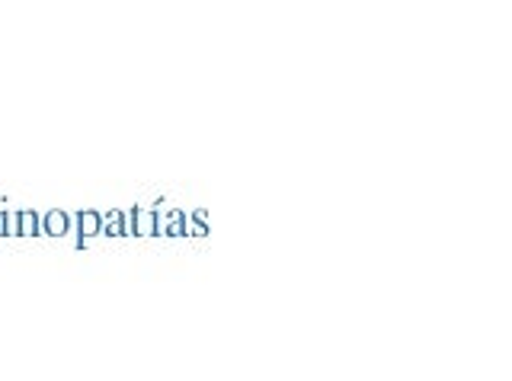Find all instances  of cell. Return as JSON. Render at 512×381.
I'll return each mask as SVG.
<instances>
[{"label": "cell", "instance_id": "obj_1", "mask_svg": "<svg viewBox=\"0 0 512 381\" xmlns=\"http://www.w3.org/2000/svg\"><path fill=\"white\" fill-rule=\"evenodd\" d=\"M128 234L135 237H157L160 234V218L154 209H144V205H135L132 218H128Z\"/></svg>", "mask_w": 512, "mask_h": 381}, {"label": "cell", "instance_id": "obj_2", "mask_svg": "<svg viewBox=\"0 0 512 381\" xmlns=\"http://www.w3.org/2000/svg\"><path fill=\"white\" fill-rule=\"evenodd\" d=\"M103 234V215L96 209H87L77 215V250H84L90 237Z\"/></svg>", "mask_w": 512, "mask_h": 381}, {"label": "cell", "instance_id": "obj_3", "mask_svg": "<svg viewBox=\"0 0 512 381\" xmlns=\"http://www.w3.org/2000/svg\"><path fill=\"white\" fill-rule=\"evenodd\" d=\"M160 234H167V237H186L189 234V218L183 212H167L164 221H160Z\"/></svg>", "mask_w": 512, "mask_h": 381}, {"label": "cell", "instance_id": "obj_4", "mask_svg": "<svg viewBox=\"0 0 512 381\" xmlns=\"http://www.w3.org/2000/svg\"><path fill=\"white\" fill-rule=\"evenodd\" d=\"M68 228H71V218L64 215L61 209H52V212L42 218V231L48 237H64V234H68Z\"/></svg>", "mask_w": 512, "mask_h": 381}, {"label": "cell", "instance_id": "obj_5", "mask_svg": "<svg viewBox=\"0 0 512 381\" xmlns=\"http://www.w3.org/2000/svg\"><path fill=\"white\" fill-rule=\"evenodd\" d=\"M103 234L106 237H132V234H128V215L122 209H112L103 218Z\"/></svg>", "mask_w": 512, "mask_h": 381}, {"label": "cell", "instance_id": "obj_6", "mask_svg": "<svg viewBox=\"0 0 512 381\" xmlns=\"http://www.w3.org/2000/svg\"><path fill=\"white\" fill-rule=\"evenodd\" d=\"M16 225H20V234H29V237H36L42 231L36 212H16Z\"/></svg>", "mask_w": 512, "mask_h": 381}, {"label": "cell", "instance_id": "obj_7", "mask_svg": "<svg viewBox=\"0 0 512 381\" xmlns=\"http://www.w3.org/2000/svg\"><path fill=\"white\" fill-rule=\"evenodd\" d=\"M208 231H212V225H208V212L205 209H196V212L189 215V234L208 237Z\"/></svg>", "mask_w": 512, "mask_h": 381}]
</instances>
